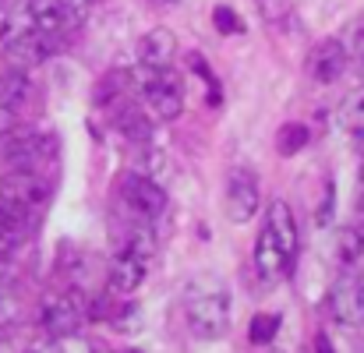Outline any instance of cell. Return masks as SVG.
<instances>
[{"label": "cell", "mask_w": 364, "mask_h": 353, "mask_svg": "<svg viewBox=\"0 0 364 353\" xmlns=\"http://www.w3.org/2000/svg\"><path fill=\"white\" fill-rule=\"evenodd\" d=\"M276 329H279V315H255L247 336H251L255 347H269L276 340Z\"/></svg>", "instance_id": "603a6c76"}, {"label": "cell", "mask_w": 364, "mask_h": 353, "mask_svg": "<svg viewBox=\"0 0 364 353\" xmlns=\"http://www.w3.org/2000/svg\"><path fill=\"white\" fill-rule=\"evenodd\" d=\"M114 124H117V131H121L127 141H149L152 138V124H149V117H141V110H134V103H124V107H117V117H114Z\"/></svg>", "instance_id": "d6986e66"}, {"label": "cell", "mask_w": 364, "mask_h": 353, "mask_svg": "<svg viewBox=\"0 0 364 353\" xmlns=\"http://www.w3.org/2000/svg\"><path fill=\"white\" fill-rule=\"evenodd\" d=\"M304 145H308V127L301 120H290L276 131V152L279 156H297Z\"/></svg>", "instance_id": "44dd1931"}, {"label": "cell", "mask_w": 364, "mask_h": 353, "mask_svg": "<svg viewBox=\"0 0 364 353\" xmlns=\"http://www.w3.org/2000/svg\"><path fill=\"white\" fill-rule=\"evenodd\" d=\"M117 251H127V254H134V258H141L145 265L152 261V254H156V234H152V223H127V230H124L121 244H117Z\"/></svg>", "instance_id": "2e32d148"}, {"label": "cell", "mask_w": 364, "mask_h": 353, "mask_svg": "<svg viewBox=\"0 0 364 353\" xmlns=\"http://www.w3.org/2000/svg\"><path fill=\"white\" fill-rule=\"evenodd\" d=\"M28 21H32L36 32H43V36L57 39V43H60L71 28H78V25L71 21L64 0H28Z\"/></svg>", "instance_id": "8fae6325"}, {"label": "cell", "mask_w": 364, "mask_h": 353, "mask_svg": "<svg viewBox=\"0 0 364 353\" xmlns=\"http://www.w3.org/2000/svg\"><path fill=\"white\" fill-rule=\"evenodd\" d=\"M152 4H177V0H152Z\"/></svg>", "instance_id": "4dcf8cb0"}, {"label": "cell", "mask_w": 364, "mask_h": 353, "mask_svg": "<svg viewBox=\"0 0 364 353\" xmlns=\"http://www.w3.org/2000/svg\"><path fill=\"white\" fill-rule=\"evenodd\" d=\"M82 318H85V300H82L78 293H57V297H46V300H43V311H39V322H43L46 336H53V340L78 332Z\"/></svg>", "instance_id": "ba28073f"}, {"label": "cell", "mask_w": 364, "mask_h": 353, "mask_svg": "<svg viewBox=\"0 0 364 353\" xmlns=\"http://www.w3.org/2000/svg\"><path fill=\"white\" fill-rule=\"evenodd\" d=\"M0 198L18 202V205L39 212V209L46 205V198H50V188L43 184V177H39L36 170H18V166H11V170L0 177Z\"/></svg>", "instance_id": "30bf717a"}, {"label": "cell", "mask_w": 364, "mask_h": 353, "mask_svg": "<svg viewBox=\"0 0 364 353\" xmlns=\"http://www.w3.org/2000/svg\"><path fill=\"white\" fill-rule=\"evenodd\" d=\"M177 57V36L170 28H149L141 39H138V60L149 67V71H163L170 67Z\"/></svg>", "instance_id": "4fadbf2b"}, {"label": "cell", "mask_w": 364, "mask_h": 353, "mask_svg": "<svg viewBox=\"0 0 364 353\" xmlns=\"http://www.w3.org/2000/svg\"><path fill=\"white\" fill-rule=\"evenodd\" d=\"M265 25H283L294 14V0H255Z\"/></svg>", "instance_id": "cb8c5ba5"}, {"label": "cell", "mask_w": 364, "mask_h": 353, "mask_svg": "<svg viewBox=\"0 0 364 353\" xmlns=\"http://www.w3.org/2000/svg\"><path fill=\"white\" fill-rule=\"evenodd\" d=\"M18 240H21V237H18L14 230H11V227H7V223H4V219H0V258H4V261H7L11 254H14Z\"/></svg>", "instance_id": "4316f807"}, {"label": "cell", "mask_w": 364, "mask_h": 353, "mask_svg": "<svg viewBox=\"0 0 364 353\" xmlns=\"http://www.w3.org/2000/svg\"><path fill=\"white\" fill-rule=\"evenodd\" d=\"M272 353H283V350H272Z\"/></svg>", "instance_id": "d6a6232c"}, {"label": "cell", "mask_w": 364, "mask_h": 353, "mask_svg": "<svg viewBox=\"0 0 364 353\" xmlns=\"http://www.w3.org/2000/svg\"><path fill=\"white\" fill-rule=\"evenodd\" d=\"M46 148H53V141H46V134H36L28 127H18V131H7L0 138V156L7 166H18V170H36V163L46 159Z\"/></svg>", "instance_id": "9c48e42d"}, {"label": "cell", "mask_w": 364, "mask_h": 353, "mask_svg": "<svg viewBox=\"0 0 364 353\" xmlns=\"http://www.w3.org/2000/svg\"><path fill=\"white\" fill-rule=\"evenodd\" d=\"M262 205V191H258V177L247 166H234L227 177V195H223V212L230 223H251V216Z\"/></svg>", "instance_id": "5b68a950"}, {"label": "cell", "mask_w": 364, "mask_h": 353, "mask_svg": "<svg viewBox=\"0 0 364 353\" xmlns=\"http://www.w3.org/2000/svg\"><path fill=\"white\" fill-rule=\"evenodd\" d=\"M336 120H340V127H343V131H350V134H361L364 131V85L358 89V92H350V96L340 103Z\"/></svg>", "instance_id": "ffe728a7"}, {"label": "cell", "mask_w": 364, "mask_h": 353, "mask_svg": "<svg viewBox=\"0 0 364 353\" xmlns=\"http://www.w3.org/2000/svg\"><path fill=\"white\" fill-rule=\"evenodd\" d=\"M213 21H216V28H220L223 36H237V32L244 28L241 18H237V14H234L230 7H223V4H220V7L213 11Z\"/></svg>", "instance_id": "d4e9b609"}, {"label": "cell", "mask_w": 364, "mask_h": 353, "mask_svg": "<svg viewBox=\"0 0 364 353\" xmlns=\"http://www.w3.org/2000/svg\"><path fill=\"white\" fill-rule=\"evenodd\" d=\"M297 247H301V234H297L294 209L283 198H276L269 205V212H265V223L258 230V240H255V268H258V276L265 283L283 279L294 268Z\"/></svg>", "instance_id": "6da1fadb"}, {"label": "cell", "mask_w": 364, "mask_h": 353, "mask_svg": "<svg viewBox=\"0 0 364 353\" xmlns=\"http://www.w3.org/2000/svg\"><path fill=\"white\" fill-rule=\"evenodd\" d=\"M145 180H156V184H166V177H170V159L163 156V152H156V148H149L145 156H141V170H138Z\"/></svg>", "instance_id": "7402d4cb"}, {"label": "cell", "mask_w": 364, "mask_h": 353, "mask_svg": "<svg viewBox=\"0 0 364 353\" xmlns=\"http://www.w3.org/2000/svg\"><path fill=\"white\" fill-rule=\"evenodd\" d=\"M308 71L318 85H329L336 82L343 71H347V46L340 39H322L311 53H308Z\"/></svg>", "instance_id": "7c38bea8"}, {"label": "cell", "mask_w": 364, "mask_h": 353, "mask_svg": "<svg viewBox=\"0 0 364 353\" xmlns=\"http://www.w3.org/2000/svg\"><path fill=\"white\" fill-rule=\"evenodd\" d=\"M131 99H134V75L131 71H110L96 89V103H103V107H124Z\"/></svg>", "instance_id": "9a60e30c"}, {"label": "cell", "mask_w": 364, "mask_h": 353, "mask_svg": "<svg viewBox=\"0 0 364 353\" xmlns=\"http://www.w3.org/2000/svg\"><path fill=\"white\" fill-rule=\"evenodd\" d=\"M0 4H4V0H0Z\"/></svg>", "instance_id": "e575fe53"}, {"label": "cell", "mask_w": 364, "mask_h": 353, "mask_svg": "<svg viewBox=\"0 0 364 353\" xmlns=\"http://www.w3.org/2000/svg\"><path fill=\"white\" fill-rule=\"evenodd\" d=\"M121 198H124V205H127V212L134 219H141V223H156L166 212V188L156 184V180H145L141 173L124 177Z\"/></svg>", "instance_id": "8992f818"}, {"label": "cell", "mask_w": 364, "mask_h": 353, "mask_svg": "<svg viewBox=\"0 0 364 353\" xmlns=\"http://www.w3.org/2000/svg\"><path fill=\"white\" fill-rule=\"evenodd\" d=\"M28 353H36V350H28Z\"/></svg>", "instance_id": "836d02e7"}, {"label": "cell", "mask_w": 364, "mask_h": 353, "mask_svg": "<svg viewBox=\"0 0 364 353\" xmlns=\"http://www.w3.org/2000/svg\"><path fill=\"white\" fill-rule=\"evenodd\" d=\"M184 318H188V329L205 343H216L230 332V290L216 272H198L188 279Z\"/></svg>", "instance_id": "7a4b0ae2"}, {"label": "cell", "mask_w": 364, "mask_h": 353, "mask_svg": "<svg viewBox=\"0 0 364 353\" xmlns=\"http://www.w3.org/2000/svg\"><path fill=\"white\" fill-rule=\"evenodd\" d=\"M326 308H329L333 322H340L347 329L364 325V279L361 276H350V268H343V276L329 290Z\"/></svg>", "instance_id": "52a82bcc"}, {"label": "cell", "mask_w": 364, "mask_h": 353, "mask_svg": "<svg viewBox=\"0 0 364 353\" xmlns=\"http://www.w3.org/2000/svg\"><path fill=\"white\" fill-rule=\"evenodd\" d=\"M57 46H60L57 39H50V36L36 32L32 25H25V28H18L14 36H7V39H4V57H7V67L32 71V67L46 64V57H53V50H57Z\"/></svg>", "instance_id": "277c9868"}, {"label": "cell", "mask_w": 364, "mask_h": 353, "mask_svg": "<svg viewBox=\"0 0 364 353\" xmlns=\"http://www.w3.org/2000/svg\"><path fill=\"white\" fill-rule=\"evenodd\" d=\"M28 96V71L21 67H7L0 71V110L4 114H14Z\"/></svg>", "instance_id": "ac0fdd59"}, {"label": "cell", "mask_w": 364, "mask_h": 353, "mask_svg": "<svg viewBox=\"0 0 364 353\" xmlns=\"http://www.w3.org/2000/svg\"><path fill=\"white\" fill-rule=\"evenodd\" d=\"M141 99L149 107V114L156 120H177L184 114V82L177 71L163 67L152 71V78L141 85Z\"/></svg>", "instance_id": "3957f363"}, {"label": "cell", "mask_w": 364, "mask_h": 353, "mask_svg": "<svg viewBox=\"0 0 364 353\" xmlns=\"http://www.w3.org/2000/svg\"><path fill=\"white\" fill-rule=\"evenodd\" d=\"M358 230L364 234V191H361V198H358Z\"/></svg>", "instance_id": "f1b7e54d"}, {"label": "cell", "mask_w": 364, "mask_h": 353, "mask_svg": "<svg viewBox=\"0 0 364 353\" xmlns=\"http://www.w3.org/2000/svg\"><path fill=\"white\" fill-rule=\"evenodd\" d=\"M364 258V234L358 227H343L333 237V261L340 268H354Z\"/></svg>", "instance_id": "e0dca14e"}, {"label": "cell", "mask_w": 364, "mask_h": 353, "mask_svg": "<svg viewBox=\"0 0 364 353\" xmlns=\"http://www.w3.org/2000/svg\"><path fill=\"white\" fill-rule=\"evenodd\" d=\"M315 353H336V350H333V343H329V336H326V332H318V336H315Z\"/></svg>", "instance_id": "83f0119b"}, {"label": "cell", "mask_w": 364, "mask_h": 353, "mask_svg": "<svg viewBox=\"0 0 364 353\" xmlns=\"http://www.w3.org/2000/svg\"><path fill=\"white\" fill-rule=\"evenodd\" d=\"M89 4H100V0H89Z\"/></svg>", "instance_id": "1f68e13d"}, {"label": "cell", "mask_w": 364, "mask_h": 353, "mask_svg": "<svg viewBox=\"0 0 364 353\" xmlns=\"http://www.w3.org/2000/svg\"><path fill=\"white\" fill-rule=\"evenodd\" d=\"M145 272H149V265H145L141 258L127 254V251H117V254L110 258V286H114L117 293H134V290L145 283Z\"/></svg>", "instance_id": "5bb4252c"}, {"label": "cell", "mask_w": 364, "mask_h": 353, "mask_svg": "<svg viewBox=\"0 0 364 353\" xmlns=\"http://www.w3.org/2000/svg\"><path fill=\"white\" fill-rule=\"evenodd\" d=\"M114 315H117V308L110 304L107 293H96V297L89 300V308H85V318H92V322H100V318H114Z\"/></svg>", "instance_id": "484cf974"}, {"label": "cell", "mask_w": 364, "mask_h": 353, "mask_svg": "<svg viewBox=\"0 0 364 353\" xmlns=\"http://www.w3.org/2000/svg\"><path fill=\"white\" fill-rule=\"evenodd\" d=\"M0 353H11V350H7V343H4V340H0Z\"/></svg>", "instance_id": "f546056e"}]
</instances>
